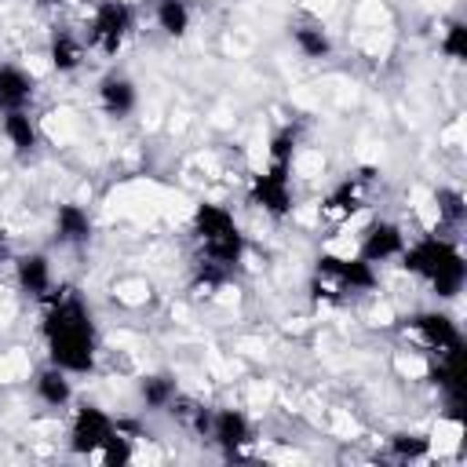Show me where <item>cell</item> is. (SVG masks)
<instances>
[{
  "instance_id": "obj_1",
  "label": "cell",
  "mask_w": 467,
  "mask_h": 467,
  "mask_svg": "<svg viewBox=\"0 0 467 467\" xmlns=\"http://www.w3.org/2000/svg\"><path fill=\"white\" fill-rule=\"evenodd\" d=\"M44 303V347H47V361L73 372H88L95 365L99 354V328L91 321L88 303L73 292V288H55L51 296L40 299Z\"/></svg>"
},
{
  "instance_id": "obj_2",
  "label": "cell",
  "mask_w": 467,
  "mask_h": 467,
  "mask_svg": "<svg viewBox=\"0 0 467 467\" xmlns=\"http://www.w3.org/2000/svg\"><path fill=\"white\" fill-rule=\"evenodd\" d=\"M401 266L412 277H420L441 299H449L463 288V255L441 234H427L420 241H409L405 252H401Z\"/></svg>"
},
{
  "instance_id": "obj_3",
  "label": "cell",
  "mask_w": 467,
  "mask_h": 467,
  "mask_svg": "<svg viewBox=\"0 0 467 467\" xmlns=\"http://www.w3.org/2000/svg\"><path fill=\"white\" fill-rule=\"evenodd\" d=\"M69 449L84 460L95 463H124L131 460V445L120 431V423H113L99 405H80L69 420Z\"/></svg>"
},
{
  "instance_id": "obj_4",
  "label": "cell",
  "mask_w": 467,
  "mask_h": 467,
  "mask_svg": "<svg viewBox=\"0 0 467 467\" xmlns=\"http://www.w3.org/2000/svg\"><path fill=\"white\" fill-rule=\"evenodd\" d=\"M135 33V7L128 0H95L88 22H84V44L91 55L113 58Z\"/></svg>"
},
{
  "instance_id": "obj_5",
  "label": "cell",
  "mask_w": 467,
  "mask_h": 467,
  "mask_svg": "<svg viewBox=\"0 0 467 467\" xmlns=\"http://www.w3.org/2000/svg\"><path fill=\"white\" fill-rule=\"evenodd\" d=\"M314 288L325 299H347V296H361L368 288H376V270L372 263L358 259V255H325L317 263L314 274Z\"/></svg>"
},
{
  "instance_id": "obj_6",
  "label": "cell",
  "mask_w": 467,
  "mask_h": 467,
  "mask_svg": "<svg viewBox=\"0 0 467 467\" xmlns=\"http://www.w3.org/2000/svg\"><path fill=\"white\" fill-rule=\"evenodd\" d=\"M401 336H405L420 354H431L434 361H449V358L460 354V328L452 325V317H445V314H438V310L405 317Z\"/></svg>"
},
{
  "instance_id": "obj_7",
  "label": "cell",
  "mask_w": 467,
  "mask_h": 467,
  "mask_svg": "<svg viewBox=\"0 0 467 467\" xmlns=\"http://www.w3.org/2000/svg\"><path fill=\"white\" fill-rule=\"evenodd\" d=\"M95 99H99V109H102L106 117H113V120L135 113V106H139L135 80H131L128 73H120V69H109V73L99 77V84H95Z\"/></svg>"
},
{
  "instance_id": "obj_8",
  "label": "cell",
  "mask_w": 467,
  "mask_h": 467,
  "mask_svg": "<svg viewBox=\"0 0 467 467\" xmlns=\"http://www.w3.org/2000/svg\"><path fill=\"white\" fill-rule=\"evenodd\" d=\"M405 244H409V237L401 234V226L398 223H372L365 234H361V241H358V259H365V263H390V259H401V252H405Z\"/></svg>"
},
{
  "instance_id": "obj_9",
  "label": "cell",
  "mask_w": 467,
  "mask_h": 467,
  "mask_svg": "<svg viewBox=\"0 0 467 467\" xmlns=\"http://www.w3.org/2000/svg\"><path fill=\"white\" fill-rule=\"evenodd\" d=\"M33 95H36V77L26 66L0 62V113L29 109Z\"/></svg>"
},
{
  "instance_id": "obj_10",
  "label": "cell",
  "mask_w": 467,
  "mask_h": 467,
  "mask_svg": "<svg viewBox=\"0 0 467 467\" xmlns=\"http://www.w3.org/2000/svg\"><path fill=\"white\" fill-rule=\"evenodd\" d=\"M15 285L33 296V299H44L55 292V270H51V259L44 252H26L15 259Z\"/></svg>"
},
{
  "instance_id": "obj_11",
  "label": "cell",
  "mask_w": 467,
  "mask_h": 467,
  "mask_svg": "<svg viewBox=\"0 0 467 467\" xmlns=\"http://www.w3.org/2000/svg\"><path fill=\"white\" fill-rule=\"evenodd\" d=\"M204 438H212L226 452H237L241 445L252 441V423H248V416L241 409H212V420H208V434Z\"/></svg>"
},
{
  "instance_id": "obj_12",
  "label": "cell",
  "mask_w": 467,
  "mask_h": 467,
  "mask_svg": "<svg viewBox=\"0 0 467 467\" xmlns=\"http://www.w3.org/2000/svg\"><path fill=\"white\" fill-rule=\"evenodd\" d=\"M33 394H36V401H40V405H47V409H66V405L73 401L69 372L47 361L44 368H36V372H33Z\"/></svg>"
},
{
  "instance_id": "obj_13",
  "label": "cell",
  "mask_w": 467,
  "mask_h": 467,
  "mask_svg": "<svg viewBox=\"0 0 467 467\" xmlns=\"http://www.w3.org/2000/svg\"><path fill=\"white\" fill-rule=\"evenodd\" d=\"M88 237H91V215H88V208L84 204H73V201L58 204L55 208V241L66 244V248H80V244H88Z\"/></svg>"
},
{
  "instance_id": "obj_14",
  "label": "cell",
  "mask_w": 467,
  "mask_h": 467,
  "mask_svg": "<svg viewBox=\"0 0 467 467\" xmlns=\"http://www.w3.org/2000/svg\"><path fill=\"white\" fill-rule=\"evenodd\" d=\"M361 204H365V179H361V175H347V179L336 182L332 193L321 201V215H328V219H350Z\"/></svg>"
},
{
  "instance_id": "obj_15",
  "label": "cell",
  "mask_w": 467,
  "mask_h": 467,
  "mask_svg": "<svg viewBox=\"0 0 467 467\" xmlns=\"http://www.w3.org/2000/svg\"><path fill=\"white\" fill-rule=\"evenodd\" d=\"M47 55H51V66H55L58 73H73V69H80L84 58H88L84 33H77V29H55V33H51V47H47Z\"/></svg>"
},
{
  "instance_id": "obj_16",
  "label": "cell",
  "mask_w": 467,
  "mask_h": 467,
  "mask_svg": "<svg viewBox=\"0 0 467 467\" xmlns=\"http://www.w3.org/2000/svg\"><path fill=\"white\" fill-rule=\"evenodd\" d=\"M0 135H4V142H7L18 157L33 153V150H36V142H40V128H36V120L29 117V109L0 113Z\"/></svg>"
},
{
  "instance_id": "obj_17",
  "label": "cell",
  "mask_w": 467,
  "mask_h": 467,
  "mask_svg": "<svg viewBox=\"0 0 467 467\" xmlns=\"http://www.w3.org/2000/svg\"><path fill=\"white\" fill-rule=\"evenodd\" d=\"M288 36H292V44H296V51H299L303 58H328V55H332V36H328V29H325L317 18L296 22V26L288 29Z\"/></svg>"
},
{
  "instance_id": "obj_18",
  "label": "cell",
  "mask_w": 467,
  "mask_h": 467,
  "mask_svg": "<svg viewBox=\"0 0 467 467\" xmlns=\"http://www.w3.org/2000/svg\"><path fill=\"white\" fill-rule=\"evenodd\" d=\"M153 22L164 36H186L193 22V7L190 0H153Z\"/></svg>"
},
{
  "instance_id": "obj_19",
  "label": "cell",
  "mask_w": 467,
  "mask_h": 467,
  "mask_svg": "<svg viewBox=\"0 0 467 467\" xmlns=\"http://www.w3.org/2000/svg\"><path fill=\"white\" fill-rule=\"evenodd\" d=\"M175 394H179V383H175V376H168V372H153V376H142V379H139V398H142V405L153 409V412H164V409L175 401Z\"/></svg>"
},
{
  "instance_id": "obj_20",
  "label": "cell",
  "mask_w": 467,
  "mask_h": 467,
  "mask_svg": "<svg viewBox=\"0 0 467 467\" xmlns=\"http://www.w3.org/2000/svg\"><path fill=\"white\" fill-rule=\"evenodd\" d=\"M463 47H467V29H463L460 22H452V26L445 29V36H441V51H445L449 58H463Z\"/></svg>"
},
{
  "instance_id": "obj_21",
  "label": "cell",
  "mask_w": 467,
  "mask_h": 467,
  "mask_svg": "<svg viewBox=\"0 0 467 467\" xmlns=\"http://www.w3.org/2000/svg\"><path fill=\"white\" fill-rule=\"evenodd\" d=\"M7 259H11V248H7V237H4V234H0V266H4V263H7Z\"/></svg>"
},
{
  "instance_id": "obj_22",
  "label": "cell",
  "mask_w": 467,
  "mask_h": 467,
  "mask_svg": "<svg viewBox=\"0 0 467 467\" xmlns=\"http://www.w3.org/2000/svg\"><path fill=\"white\" fill-rule=\"evenodd\" d=\"M40 4H62V0H40Z\"/></svg>"
}]
</instances>
